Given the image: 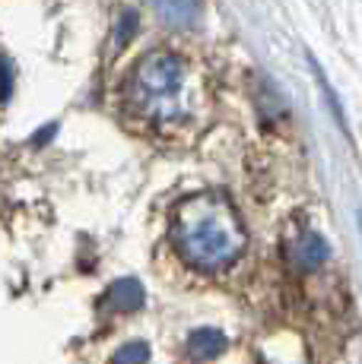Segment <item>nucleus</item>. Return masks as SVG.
<instances>
[{"label": "nucleus", "instance_id": "1", "mask_svg": "<svg viewBox=\"0 0 362 364\" xmlns=\"http://www.w3.org/2000/svg\"><path fill=\"white\" fill-rule=\"evenodd\" d=\"M172 244L181 260L200 272L232 266L245 250V228L222 193H194L172 215Z\"/></svg>", "mask_w": 362, "mask_h": 364}, {"label": "nucleus", "instance_id": "2", "mask_svg": "<svg viewBox=\"0 0 362 364\" xmlns=\"http://www.w3.org/2000/svg\"><path fill=\"white\" fill-rule=\"evenodd\" d=\"M128 99L150 121H178L185 114V64L169 51L146 54L128 80Z\"/></svg>", "mask_w": 362, "mask_h": 364}, {"label": "nucleus", "instance_id": "3", "mask_svg": "<svg viewBox=\"0 0 362 364\" xmlns=\"http://www.w3.org/2000/svg\"><path fill=\"white\" fill-rule=\"evenodd\" d=\"M286 257H289V266L299 272H315L331 260V247L327 241L318 232H299L292 241L286 244Z\"/></svg>", "mask_w": 362, "mask_h": 364}, {"label": "nucleus", "instance_id": "4", "mask_svg": "<svg viewBox=\"0 0 362 364\" xmlns=\"http://www.w3.org/2000/svg\"><path fill=\"white\" fill-rule=\"evenodd\" d=\"M150 6L165 26L175 29H191L204 16V0H150Z\"/></svg>", "mask_w": 362, "mask_h": 364}, {"label": "nucleus", "instance_id": "5", "mask_svg": "<svg viewBox=\"0 0 362 364\" xmlns=\"http://www.w3.org/2000/svg\"><path fill=\"white\" fill-rule=\"evenodd\" d=\"M229 339L213 326H200L187 336V358L191 361H213L217 355L226 352Z\"/></svg>", "mask_w": 362, "mask_h": 364}, {"label": "nucleus", "instance_id": "6", "mask_svg": "<svg viewBox=\"0 0 362 364\" xmlns=\"http://www.w3.org/2000/svg\"><path fill=\"white\" fill-rule=\"evenodd\" d=\"M105 301H108L111 311H118V314H134V311H140V307H143L146 291H143V285L137 282V279H118V282L108 289Z\"/></svg>", "mask_w": 362, "mask_h": 364}, {"label": "nucleus", "instance_id": "7", "mask_svg": "<svg viewBox=\"0 0 362 364\" xmlns=\"http://www.w3.org/2000/svg\"><path fill=\"white\" fill-rule=\"evenodd\" d=\"M150 361V346L143 339H130L111 355L108 364H146Z\"/></svg>", "mask_w": 362, "mask_h": 364}, {"label": "nucleus", "instance_id": "8", "mask_svg": "<svg viewBox=\"0 0 362 364\" xmlns=\"http://www.w3.org/2000/svg\"><path fill=\"white\" fill-rule=\"evenodd\" d=\"M134 26H137L134 13H128V16L121 19V29H118V48H124L130 41V35H134Z\"/></svg>", "mask_w": 362, "mask_h": 364}]
</instances>
